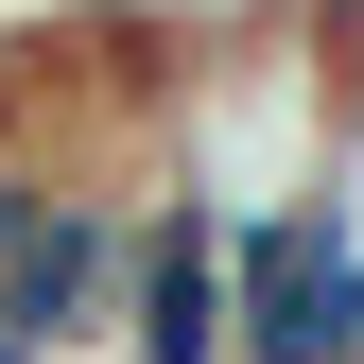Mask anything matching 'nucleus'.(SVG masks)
<instances>
[{"instance_id": "nucleus-1", "label": "nucleus", "mask_w": 364, "mask_h": 364, "mask_svg": "<svg viewBox=\"0 0 364 364\" xmlns=\"http://www.w3.org/2000/svg\"><path fill=\"white\" fill-rule=\"evenodd\" d=\"M330 139H347V53H330V18H243L225 53L173 70V105H156V191H191L225 225H260V208H312L330 191Z\"/></svg>"}, {"instance_id": "nucleus-2", "label": "nucleus", "mask_w": 364, "mask_h": 364, "mask_svg": "<svg viewBox=\"0 0 364 364\" xmlns=\"http://www.w3.org/2000/svg\"><path fill=\"white\" fill-rule=\"evenodd\" d=\"M225 364H364V243L330 208L225 225Z\"/></svg>"}, {"instance_id": "nucleus-3", "label": "nucleus", "mask_w": 364, "mask_h": 364, "mask_svg": "<svg viewBox=\"0 0 364 364\" xmlns=\"http://www.w3.org/2000/svg\"><path fill=\"white\" fill-rule=\"evenodd\" d=\"M105 364H225V208L139 191L122 295H105Z\"/></svg>"}, {"instance_id": "nucleus-4", "label": "nucleus", "mask_w": 364, "mask_h": 364, "mask_svg": "<svg viewBox=\"0 0 364 364\" xmlns=\"http://www.w3.org/2000/svg\"><path fill=\"white\" fill-rule=\"evenodd\" d=\"M312 208L364 243V53H347V139H330V191H312Z\"/></svg>"}]
</instances>
